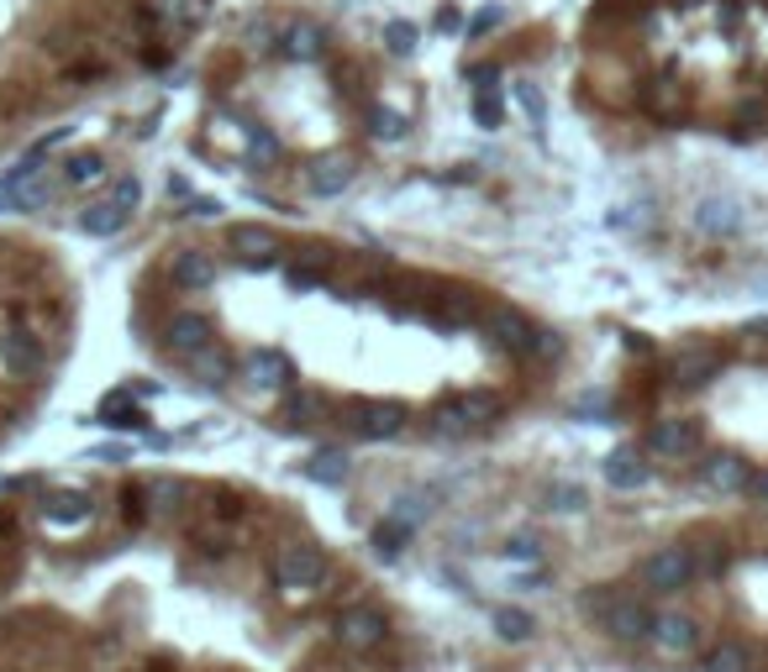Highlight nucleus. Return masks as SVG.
I'll list each match as a JSON object with an SVG mask.
<instances>
[{"mask_svg":"<svg viewBox=\"0 0 768 672\" xmlns=\"http://www.w3.org/2000/svg\"><path fill=\"white\" fill-rule=\"evenodd\" d=\"M600 474H606V483L616 489V495H637L647 478H653V468L643 462V452H637V447H616V452L600 462Z\"/></svg>","mask_w":768,"mask_h":672,"instance_id":"10","label":"nucleus"},{"mask_svg":"<svg viewBox=\"0 0 768 672\" xmlns=\"http://www.w3.org/2000/svg\"><path fill=\"white\" fill-rule=\"evenodd\" d=\"M163 342H169V353L190 357V353H201L205 342H216V336H211V320L201 310H180V316L163 326Z\"/></svg>","mask_w":768,"mask_h":672,"instance_id":"11","label":"nucleus"},{"mask_svg":"<svg viewBox=\"0 0 768 672\" xmlns=\"http://www.w3.org/2000/svg\"><path fill=\"white\" fill-rule=\"evenodd\" d=\"M0 368L17 378H32L42 368V342L27 326H6L0 332Z\"/></svg>","mask_w":768,"mask_h":672,"instance_id":"9","label":"nucleus"},{"mask_svg":"<svg viewBox=\"0 0 768 672\" xmlns=\"http://www.w3.org/2000/svg\"><path fill=\"white\" fill-rule=\"evenodd\" d=\"M479 326H485L489 342H495L501 353H511V357H532L537 332H543V326H532V320H526L522 310H511V305H489L485 316H479Z\"/></svg>","mask_w":768,"mask_h":672,"instance_id":"5","label":"nucleus"},{"mask_svg":"<svg viewBox=\"0 0 768 672\" xmlns=\"http://www.w3.org/2000/svg\"><path fill=\"white\" fill-rule=\"evenodd\" d=\"M127 216H132V211H127L122 200L105 195V200H95V205H84L80 211V232H90V237H117V232L127 226Z\"/></svg>","mask_w":768,"mask_h":672,"instance_id":"19","label":"nucleus"},{"mask_svg":"<svg viewBox=\"0 0 768 672\" xmlns=\"http://www.w3.org/2000/svg\"><path fill=\"white\" fill-rule=\"evenodd\" d=\"M695 226H700L706 237H731V232H742V205L731 195H710V200H700Z\"/></svg>","mask_w":768,"mask_h":672,"instance_id":"16","label":"nucleus"},{"mask_svg":"<svg viewBox=\"0 0 768 672\" xmlns=\"http://www.w3.org/2000/svg\"><path fill=\"white\" fill-rule=\"evenodd\" d=\"M700 478H706L710 489H721V495H742V489H752V468L742 462L737 452H716L706 457V468H700Z\"/></svg>","mask_w":768,"mask_h":672,"instance_id":"15","label":"nucleus"},{"mask_svg":"<svg viewBox=\"0 0 768 672\" xmlns=\"http://www.w3.org/2000/svg\"><path fill=\"white\" fill-rule=\"evenodd\" d=\"M332 635H337L343 652H374V646H384V635H390V620H384V610H374V604H347V610L337 614Z\"/></svg>","mask_w":768,"mask_h":672,"instance_id":"4","label":"nucleus"},{"mask_svg":"<svg viewBox=\"0 0 768 672\" xmlns=\"http://www.w3.org/2000/svg\"><path fill=\"white\" fill-rule=\"evenodd\" d=\"M184 216H201V221L222 216V200H190V211H184Z\"/></svg>","mask_w":768,"mask_h":672,"instance_id":"48","label":"nucleus"},{"mask_svg":"<svg viewBox=\"0 0 768 672\" xmlns=\"http://www.w3.org/2000/svg\"><path fill=\"white\" fill-rule=\"evenodd\" d=\"M111 195H117V200L127 205V211H132V205L142 200V184H138V179H117V190H111Z\"/></svg>","mask_w":768,"mask_h":672,"instance_id":"46","label":"nucleus"},{"mask_svg":"<svg viewBox=\"0 0 768 672\" xmlns=\"http://www.w3.org/2000/svg\"><path fill=\"white\" fill-rule=\"evenodd\" d=\"M716 374H721V353L716 347H685V353L674 357V384L679 389H700Z\"/></svg>","mask_w":768,"mask_h":672,"instance_id":"13","label":"nucleus"},{"mask_svg":"<svg viewBox=\"0 0 768 672\" xmlns=\"http://www.w3.org/2000/svg\"><path fill=\"white\" fill-rule=\"evenodd\" d=\"M468 426H474V420L464 416V405H458V399H443V405H437V416H432V431H437V436H464Z\"/></svg>","mask_w":768,"mask_h":672,"instance_id":"33","label":"nucleus"},{"mask_svg":"<svg viewBox=\"0 0 768 672\" xmlns=\"http://www.w3.org/2000/svg\"><path fill=\"white\" fill-rule=\"evenodd\" d=\"M284 27H290L284 17H259L253 27H247V38H253V48L269 53V48H284Z\"/></svg>","mask_w":768,"mask_h":672,"instance_id":"35","label":"nucleus"},{"mask_svg":"<svg viewBox=\"0 0 768 672\" xmlns=\"http://www.w3.org/2000/svg\"><path fill=\"white\" fill-rule=\"evenodd\" d=\"M547 510L579 515L585 510V489H579V483H553V489H547Z\"/></svg>","mask_w":768,"mask_h":672,"instance_id":"38","label":"nucleus"},{"mask_svg":"<svg viewBox=\"0 0 768 672\" xmlns=\"http://www.w3.org/2000/svg\"><path fill=\"white\" fill-rule=\"evenodd\" d=\"M95 420L111 426V431H132V426H142V405L132 399V389H117V395H105L95 405Z\"/></svg>","mask_w":768,"mask_h":672,"instance_id":"22","label":"nucleus"},{"mask_svg":"<svg viewBox=\"0 0 768 672\" xmlns=\"http://www.w3.org/2000/svg\"><path fill=\"white\" fill-rule=\"evenodd\" d=\"M411 536H416V531H405L401 520H384L380 531H374V552H380V557H401V547L411 541Z\"/></svg>","mask_w":768,"mask_h":672,"instance_id":"37","label":"nucleus"},{"mask_svg":"<svg viewBox=\"0 0 768 672\" xmlns=\"http://www.w3.org/2000/svg\"><path fill=\"white\" fill-rule=\"evenodd\" d=\"M153 17H159L169 32H195V27L211 17V0H153Z\"/></svg>","mask_w":768,"mask_h":672,"instance_id":"20","label":"nucleus"},{"mask_svg":"<svg viewBox=\"0 0 768 672\" xmlns=\"http://www.w3.org/2000/svg\"><path fill=\"white\" fill-rule=\"evenodd\" d=\"M495 74H501L495 63H474V69H468V80L479 84V90H495Z\"/></svg>","mask_w":768,"mask_h":672,"instance_id":"47","label":"nucleus"},{"mask_svg":"<svg viewBox=\"0 0 768 672\" xmlns=\"http://www.w3.org/2000/svg\"><path fill=\"white\" fill-rule=\"evenodd\" d=\"M226 247L243 257V263H269L274 247H280V237H274L269 226H259V221H243V226H232V232H226Z\"/></svg>","mask_w":768,"mask_h":672,"instance_id":"17","label":"nucleus"},{"mask_svg":"<svg viewBox=\"0 0 768 672\" xmlns=\"http://www.w3.org/2000/svg\"><path fill=\"white\" fill-rule=\"evenodd\" d=\"M184 363L195 368V378H201V384H222V378H226V368H232V357H226L222 347H216V342H205L201 353H190V357H184Z\"/></svg>","mask_w":768,"mask_h":672,"instance_id":"28","label":"nucleus"},{"mask_svg":"<svg viewBox=\"0 0 768 672\" xmlns=\"http://www.w3.org/2000/svg\"><path fill=\"white\" fill-rule=\"evenodd\" d=\"M742 332H748V336H764V342H768V320H748Z\"/></svg>","mask_w":768,"mask_h":672,"instance_id":"51","label":"nucleus"},{"mask_svg":"<svg viewBox=\"0 0 768 672\" xmlns=\"http://www.w3.org/2000/svg\"><path fill=\"white\" fill-rule=\"evenodd\" d=\"M752 495H758V499H764V505H768V474H758V478H752Z\"/></svg>","mask_w":768,"mask_h":672,"instance_id":"50","label":"nucleus"},{"mask_svg":"<svg viewBox=\"0 0 768 672\" xmlns=\"http://www.w3.org/2000/svg\"><path fill=\"white\" fill-rule=\"evenodd\" d=\"M474 116H479V126H501V100H495V90H479L474 95Z\"/></svg>","mask_w":768,"mask_h":672,"instance_id":"42","label":"nucleus"},{"mask_svg":"<svg viewBox=\"0 0 768 672\" xmlns=\"http://www.w3.org/2000/svg\"><path fill=\"white\" fill-rule=\"evenodd\" d=\"M0 211H11V195H6V179H0Z\"/></svg>","mask_w":768,"mask_h":672,"instance_id":"52","label":"nucleus"},{"mask_svg":"<svg viewBox=\"0 0 768 672\" xmlns=\"http://www.w3.org/2000/svg\"><path fill=\"white\" fill-rule=\"evenodd\" d=\"M426 515H432V505H426L422 495H405L401 505H395V510H390V520H401L405 531H416V526H422Z\"/></svg>","mask_w":768,"mask_h":672,"instance_id":"39","label":"nucleus"},{"mask_svg":"<svg viewBox=\"0 0 768 672\" xmlns=\"http://www.w3.org/2000/svg\"><path fill=\"white\" fill-rule=\"evenodd\" d=\"M405 431V405L395 399H358L353 405V436L364 441H390V436Z\"/></svg>","mask_w":768,"mask_h":672,"instance_id":"8","label":"nucleus"},{"mask_svg":"<svg viewBox=\"0 0 768 672\" xmlns=\"http://www.w3.org/2000/svg\"><path fill=\"white\" fill-rule=\"evenodd\" d=\"M90 457H101V462H127L132 452H127V447H95Z\"/></svg>","mask_w":768,"mask_h":672,"instance_id":"49","label":"nucleus"},{"mask_svg":"<svg viewBox=\"0 0 768 672\" xmlns=\"http://www.w3.org/2000/svg\"><path fill=\"white\" fill-rule=\"evenodd\" d=\"M647 447L658 457H689L700 447V426H695V420H658V426L647 431Z\"/></svg>","mask_w":768,"mask_h":672,"instance_id":"12","label":"nucleus"},{"mask_svg":"<svg viewBox=\"0 0 768 672\" xmlns=\"http://www.w3.org/2000/svg\"><path fill=\"white\" fill-rule=\"evenodd\" d=\"M326 284V253H316L311 257V263H295V268H290V289H322Z\"/></svg>","mask_w":768,"mask_h":672,"instance_id":"34","label":"nucleus"},{"mask_svg":"<svg viewBox=\"0 0 768 672\" xmlns=\"http://www.w3.org/2000/svg\"><path fill=\"white\" fill-rule=\"evenodd\" d=\"M647 641H653V652L668 656V662H679V656H695L700 652V620L695 614H653V631H647Z\"/></svg>","mask_w":768,"mask_h":672,"instance_id":"6","label":"nucleus"},{"mask_svg":"<svg viewBox=\"0 0 768 672\" xmlns=\"http://www.w3.org/2000/svg\"><path fill=\"white\" fill-rule=\"evenodd\" d=\"M495 635H501V641H532V635H537V620H532V614L526 610H495Z\"/></svg>","mask_w":768,"mask_h":672,"instance_id":"30","label":"nucleus"},{"mask_svg":"<svg viewBox=\"0 0 768 672\" xmlns=\"http://www.w3.org/2000/svg\"><path fill=\"white\" fill-rule=\"evenodd\" d=\"M585 614H595L600 631H606L610 641H622V646H637V641H647V631H653V610H647L643 599H631V593H610V589L589 593Z\"/></svg>","mask_w":768,"mask_h":672,"instance_id":"1","label":"nucleus"},{"mask_svg":"<svg viewBox=\"0 0 768 672\" xmlns=\"http://www.w3.org/2000/svg\"><path fill=\"white\" fill-rule=\"evenodd\" d=\"M384 42H390V53H411V48H416V27H411V21H390V27H384Z\"/></svg>","mask_w":768,"mask_h":672,"instance_id":"40","label":"nucleus"},{"mask_svg":"<svg viewBox=\"0 0 768 672\" xmlns=\"http://www.w3.org/2000/svg\"><path fill=\"white\" fill-rule=\"evenodd\" d=\"M458 405H464V416L474 420V426H485V420L501 416V395H495V389H474V395H458Z\"/></svg>","mask_w":768,"mask_h":672,"instance_id":"31","label":"nucleus"},{"mask_svg":"<svg viewBox=\"0 0 768 672\" xmlns=\"http://www.w3.org/2000/svg\"><path fill=\"white\" fill-rule=\"evenodd\" d=\"M42 520L48 526H80V520H90V495H80V489L48 495L42 499Z\"/></svg>","mask_w":768,"mask_h":672,"instance_id":"24","label":"nucleus"},{"mask_svg":"<svg viewBox=\"0 0 768 672\" xmlns=\"http://www.w3.org/2000/svg\"><path fill=\"white\" fill-rule=\"evenodd\" d=\"M284 416H290V426H316V420L326 416V399L322 395H295Z\"/></svg>","mask_w":768,"mask_h":672,"instance_id":"36","label":"nucleus"},{"mask_svg":"<svg viewBox=\"0 0 768 672\" xmlns=\"http://www.w3.org/2000/svg\"><path fill=\"white\" fill-rule=\"evenodd\" d=\"M506 557L511 562H543V541H537V536H511Z\"/></svg>","mask_w":768,"mask_h":672,"instance_id":"41","label":"nucleus"},{"mask_svg":"<svg viewBox=\"0 0 768 672\" xmlns=\"http://www.w3.org/2000/svg\"><path fill=\"white\" fill-rule=\"evenodd\" d=\"M269 573H274L280 593L301 599V593H316V589H322L332 568H326V557L316 552V547H305V541H290V547H280V552H274Z\"/></svg>","mask_w":768,"mask_h":672,"instance_id":"2","label":"nucleus"},{"mask_svg":"<svg viewBox=\"0 0 768 672\" xmlns=\"http://www.w3.org/2000/svg\"><path fill=\"white\" fill-rule=\"evenodd\" d=\"M700 672H752V652L742 641H721L700 656Z\"/></svg>","mask_w":768,"mask_h":672,"instance_id":"27","label":"nucleus"},{"mask_svg":"<svg viewBox=\"0 0 768 672\" xmlns=\"http://www.w3.org/2000/svg\"><path fill=\"white\" fill-rule=\"evenodd\" d=\"M368 132H374L380 142H401L405 138V116L401 111H390V105H374V111H368Z\"/></svg>","mask_w":768,"mask_h":672,"instance_id":"32","label":"nucleus"},{"mask_svg":"<svg viewBox=\"0 0 768 672\" xmlns=\"http://www.w3.org/2000/svg\"><path fill=\"white\" fill-rule=\"evenodd\" d=\"M284 53H290V59H301V63L322 59V53H326V32L316 27V21H290V27H284Z\"/></svg>","mask_w":768,"mask_h":672,"instance_id":"23","label":"nucleus"},{"mask_svg":"<svg viewBox=\"0 0 768 672\" xmlns=\"http://www.w3.org/2000/svg\"><path fill=\"white\" fill-rule=\"evenodd\" d=\"M6 179V195H11V211H38V205H48V195H53V184H48V169H42V159L32 153V159H21Z\"/></svg>","mask_w":768,"mask_h":672,"instance_id":"7","label":"nucleus"},{"mask_svg":"<svg viewBox=\"0 0 768 672\" xmlns=\"http://www.w3.org/2000/svg\"><path fill=\"white\" fill-rule=\"evenodd\" d=\"M637 578H643V589H653V593L685 589L689 578H695V552H689V547H658V552H647L643 562H637Z\"/></svg>","mask_w":768,"mask_h":672,"instance_id":"3","label":"nucleus"},{"mask_svg":"<svg viewBox=\"0 0 768 672\" xmlns=\"http://www.w3.org/2000/svg\"><path fill=\"white\" fill-rule=\"evenodd\" d=\"M516 100L526 105V116H532V126H543V95H537L532 84H516Z\"/></svg>","mask_w":768,"mask_h":672,"instance_id":"44","label":"nucleus"},{"mask_svg":"<svg viewBox=\"0 0 768 672\" xmlns=\"http://www.w3.org/2000/svg\"><path fill=\"white\" fill-rule=\"evenodd\" d=\"M169 278H174L180 289H211V284H216V263H211V253H201V247H184V253H174V263H169Z\"/></svg>","mask_w":768,"mask_h":672,"instance_id":"18","label":"nucleus"},{"mask_svg":"<svg viewBox=\"0 0 768 672\" xmlns=\"http://www.w3.org/2000/svg\"><path fill=\"white\" fill-rule=\"evenodd\" d=\"M501 21H506V6H485L479 17L468 21V38H485L489 27H501Z\"/></svg>","mask_w":768,"mask_h":672,"instance_id":"43","label":"nucleus"},{"mask_svg":"<svg viewBox=\"0 0 768 672\" xmlns=\"http://www.w3.org/2000/svg\"><path fill=\"white\" fill-rule=\"evenodd\" d=\"M305 184H311V195H343L347 184H353V163L347 159H337V153H332V159H316L311 163V174H305Z\"/></svg>","mask_w":768,"mask_h":672,"instance_id":"21","label":"nucleus"},{"mask_svg":"<svg viewBox=\"0 0 768 672\" xmlns=\"http://www.w3.org/2000/svg\"><path fill=\"white\" fill-rule=\"evenodd\" d=\"M647 111H653V116H679V111H685V84L674 80V74H664V80H653L647 84Z\"/></svg>","mask_w":768,"mask_h":672,"instance_id":"26","label":"nucleus"},{"mask_svg":"<svg viewBox=\"0 0 768 672\" xmlns=\"http://www.w3.org/2000/svg\"><path fill=\"white\" fill-rule=\"evenodd\" d=\"M63 184H74V190H84V184H105V159L101 153H74V159L63 163Z\"/></svg>","mask_w":768,"mask_h":672,"instance_id":"29","label":"nucleus"},{"mask_svg":"<svg viewBox=\"0 0 768 672\" xmlns=\"http://www.w3.org/2000/svg\"><path fill=\"white\" fill-rule=\"evenodd\" d=\"M247 378L259 389H290L295 384V363L280 347H259V353H247Z\"/></svg>","mask_w":768,"mask_h":672,"instance_id":"14","label":"nucleus"},{"mask_svg":"<svg viewBox=\"0 0 768 672\" xmlns=\"http://www.w3.org/2000/svg\"><path fill=\"white\" fill-rule=\"evenodd\" d=\"M253 153H259V159H280V138L263 132V126H253Z\"/></svg>","mask_w":768,"mask_h":672,"instance_id":"45","label":"nucleus"},{"mask_svg":"<svg viewBox=\"0 0 768 672\" xmlns=\"http://www.w3.org/2000/svg\"><path fill=\"white\" fill-rule=\"evenodd\" d=\"M305 478H311V483H326V489L347 483V452H337V447H322V452L305 462Z\"/></svg>","mask_w":768,"mask_h":672,"instance_id":"25","label":"nucleus"}]
</instances>
